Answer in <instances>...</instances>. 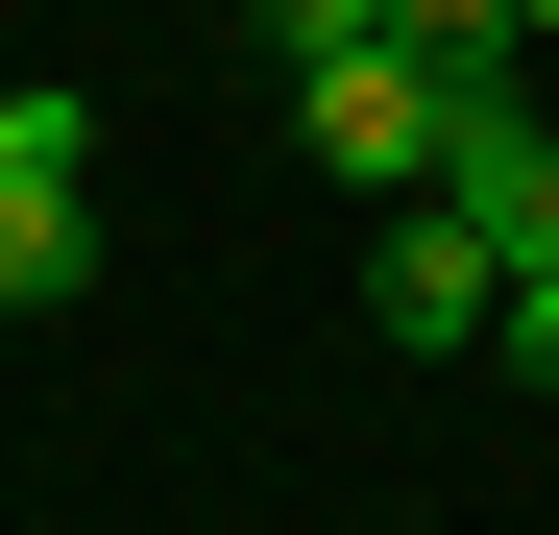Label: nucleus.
Segmentation results:
<instances>
[{
  "label": "nucleus",
  "mask_w": 559,
  "mask_h": 535,
  "mask_svg": "<svg viewBox=\"0 0 559 535\" xmlns=\"http://www.w3.org/2000/svg\"><path fill=\"white\" fill-rule=\"evenodd\" d=\"M462 98H487V73H438V49H341V73H293V146L341 170V195H438Z\"/></svg>",
  "instance_id": "f257e3e1"
},
{
  "label": "nucleus",
  "mask_w": 559,
  "mask_h": 535,
  "mask_svg": "<svg viewBox=\"0 0 559 535\" xmlns=\"http://www.w3.org/2000/svg\"><path fill=\"white\" fill-rule=\"evenodd\" d=\"M487 317H511V243L462 219V195H414L390 243H365V341H414V366H462Z\"/></svg>",
  "instance_id": "f03ea898"
},
{
  "label": "nucleus",
  "mask_w": 559,
  "mask_h": 535,
  "mask_svg": "<svg viewBox=\"0 0 559 535\" xmlns=\"http://www.w3.org/2000/svg\"><path fill=\"white\" fill-rule=\"evenodd\" d=\"M438 195L487 219L511 268H559V98H535V73H487V98H462V146H438Z\"/></svg>",
  "instance_id": "7ed1b4c3"
},
{
  "label": "nucleus",
  "mask_w": 559,
  "mask_h": 535,
  "mask_svg": "<svg viewBox=\"0 0 559 535\" xmlns=\"http://www.w3.org/2000/svg\"><path fill=\"white\" fill-rule=\"evenodd\" d=\"M98 293V195H0V317H73Z\"/></svg>",
  "instance_id": "20e7f679"
},
{
  "label": "nucleus",
  "mask_w": 559,
  "mask_h": 535,
  "mask_svg": "<svg viewBox=\"0 0 559 535\" xmlns=\"http://www.w3.org/2000/svg\"><path fill=\"white\" fill-rule=\"evenodd\" d=\"M73 170H98V98L73 73H0V195H73Z\"/></svg>",
  "instance_id": "39448f33"
},
{
  "label": "nucleus",
  "mask_w": 559,
  "mask_h": 535,
  "mask_svg": "<svg viewBox=\"0 0 559 535\" xmlns=\"http://www.w3.org/2000/svg\"><path fill=\"white\" fill-rule=\"evenodd\" d=\"M390 49H438V73H535V0H390Z\"/></svg>",
  "instance_id": "423d86ee"
},
{
  "label": "nucleus",
  "mask_w": 559,
  "mask_h": 535,
  "mask_svg": "<svg viewBox=\"0 0 559 535\" xmlns=\"http://www.w3.org/2000/svg\"><path fill=\"white\" fill-rule=\"evenodd\" d=\"M267 25V73H341V49H390V0H243Z\"/></svg>",
  "instance_id": "0eeeda50"
},
{
  "label": "nucleus",
  "mask_w": 559,
  "mask_h": 535,
  "mask_svg": "<svg viewBox=\"0 0 559 535\" xmlns=\"http://www.w3.org/2000/svg\"><path fill=\"white\" fill-rule=\"evenodd\" d=\"M487 366H511V390H559V268H511V317H487Z\"/></svg>",
  "instance_id": "6e6552de"
},
{
  "label": "nucleus",
  "mask_w": 559,
  "mask_h": 535,
  "mask_svg": "<svg viewBox=\"0 0 559 535\" xmlns=\"http://www.w3.org/2000/svg\"><path fill=\"white\" fill-rule=\"evenodd\" d=\"M535 73H559V0H535Z\"/></svg>",
  "instance_id": "1a4fd4ad"
}]
</instances>
